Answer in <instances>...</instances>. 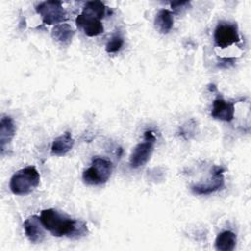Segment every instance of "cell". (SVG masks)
Instances as JSON below:
<instances>
[{
	"mask_svg": "<svg viewBox=\"0 0 251 251\" xmlns=\"http://www.w3.org/2000/svg\"><path fill=\"white\" fill-rule=\"evenodd\" d=\"M40 217L35 215L28 217L24 223L25 233L31 243H40L43 241L45 233Z\"/></svg>",
	"mask_w": 251,
	"mask_h": 251,
	"instance_id": "cell-8",
	"label": "cell"
},
{
	"mask_svg": "<svg viewBox=\"0 0 251 251\" xmlns=\"http://www.w3.org/2000/svg\"><path fill=\"white\" fill-rule=\"evenodd\" d=\"M224 172L225 169L221 167H215L213 170L212 178H210L209 181H207L206 183L191 186V190L198 195H207L221 189L225 184Z\"/></svg>",
	"mask_w": 251,
	"mask_h": 251,
	"instance_id": "cell-7",
	"label": "cell"
},
{
	"mask_svg": "<svg viewBox=\"0 0 251 251\" xmlns=\"http://www.w3.org/2000/svg\"><path fill=\"white\" fill-rule=\"evenodd\" d=\"M189 5V2L188 1H184V2H173L171 4L172 8L176 11H178L180 9H183L185 8V6H188Z\"/></svg>",
	"mask_w": 251,
	"mask_h": 251,
	"instance_id": "cell-18",
	"label": "cell"
},
{
	"mask_svg": "<svg viewBox=\"0 0 251 251\" xmlns=\"http://www.w3.org/2000/svg\"><path fill=\"white\" fill-rule=\"evenodd\" d=\"M214 40L218 47L226 48L240 41L238 28L235 24L219 23L214 32Z\"/></svg>",
	"mask_w": 251,
	"mask_h": 251,
	"instance_id": "cell-6",
	"label": "cell"
},
{
	"mask_svg": "<svg viewBox=\"0 0 251 251\" xmlns=\"http://www.w3.org/2000/svg\"><path fill=\"white\" fill-rule=\"evenodd\" d=\"M75 35V30L68 24H59L52 29V36L62 44H69Z\"/></svg>",
	"mask_w": 251,
	"mask_h": 251,
	"instance_id": "cell-15",
	"label": "cell"
},
{
	"mask_svg": "<svg viewBox=\"0 0 251 251\" xmlns=\"http://www.w3.org/2000/svg\"><path fill=\"white\" fill-rule=\"evenodd\" d=\"M36 12L47 25H59L67 20V13L60 1L42 2L36 6Z\"/></svg>",
	"mask_w": 251,
	"mask_h": 251,
	"instance_id": "cell-5",
	"label": "cell"
},
{
	"mask_svg": "<svg viewBox=\"0 0 251 251\" xmlns=\"http://www.w3.org/2000/svg\"><path fill=\"white\" fill-rule=\"evenodd\" d=\"M40 220L44 228L57 237L78 238L88 232L87 226L83 222L72 219L55 209L42 210Z\"/></svg>",
	"mask_w": 251,
	"mask_h": 251,
	"instance_id": "cell-1",
	"label": "cell"
},
{
	"mask_svg": "<svg viewBox=\"0 0 251 251\" xmlns=\"http://www.w3.org/2000/svg\"><path fill=\"white\" fill-rule=\"evenodd\" d=\"M211 115L217 120L230 122L234 118V104L226 102L223 98H217L213 102Z\"/></svg>",
	"mask_w": 251,
	"mask_h": 251,
	"instance_id": "cell-10",
	"label": "cell"
},
{
	"mask_svg": "<svg viewBox=\"0 0 251 251\" xmlns=\"http://www.w3.org/2000/svg\"><path fill=\"white\" fill-rule=\"evenodd\" d=\"M155 25L161 33H168L174 25V18L172 12L167 9L160 10L155 17Z\"/></svg>",
	"mask_w": 251,
	"mask_h": 251,
	"instance_id": "cell-14",
	"label": "cell"
},
{
	"mask_svg": "<svg viewBox=\"0 0 251 251\" xmlns=\"http://www.w3.org/2000/svg\"><path fill=\"white\" fill-rule=\"evenodd\" d=\"M113 171L112 163L104 158L96 157L92 160L91 166L84 170L82 179L89 185H100L110 178Z\"/></svg>",
	"mask_w": 251,
	"mask_h": 251,
	"instance_id": "cell-3",
	"label": "cell"
},
{
	"mask_svg": "<svg viewBox=\"0 0 251 251\" xmlns=\"http://www.w3.org/2000/svg\"><path fill=\"white\" fill-rule=\"evenodd\" d=\"M236 245V235L229 230L218 234L215 240V247L219 251H231Z\"/></svg>",
	"mask_w": 251,
	"mask_h": 251,
	"instance_id": "cell-13",
	"label": "cell"
},
{
	"mask_svg": "<svg viewBox=\"0 0 251 251\" xmlns=\"http://www.w3.org/2000/svg\"><path fill=\"white\" fill-rule=\"evenodd\" d=\"M156 137L152 131L147 130L144 133V140L138 143L132 150L129 157V164L131 168H139L144 166L150 159L154 150Z\"/></svg>",
	"mask_w": 251,
	"mask_h": 251,
	"instance_id": "cell-4",
	"label": "cell"
},
{
	"mask_svg": "<svg viewBox=\"0 0 251 251\" xmlns=\"http://www.w3.org/2000/svg\"><path fill=\"white\" fill-rule=\"evenodd\" d=\"M40 181L38 171L33 166L25 167L13 175L10 180V188L14 194L25 195L36 188Z\"/></svg>",
	"mask_w": 251,
	"mask_h": 251,
	"instance_id": "cell-2",
	"label": "cell"
},
{
	"mask_svg": "<svg viewBox=\"0 0 251 251\" xmlns=\"http://www.w3.org/2000/svg\"><path fill=\"white\" fill-rule=\"evenodd\" d=\"M16 133V126L14 121L9 116H4L0 121V149L1 154H4L6 146L11 142Z\"/></svg>",
	"mask_w": 251,
	"mask_h": 251,
	"instance_id": "cell-11",
	"label": "cell"
},
{
	"mask_svg": "<svg viewBox=\"0 0 251 251\" xmlns=\"http://www.w3.org/2000/svg\"><path fill=\"white\" fill-rule=\"evenodd\" d=\"M106 7L105 5L100 1H89L85 4L82 14L96 18L98 20H101L105 16Z\"/></svg>",
	"mask_w": 251,
	"mask_h": 251,
	"instance_id": "cell-16",
	"label": "cell"
},
{
	"mask_svg": "<svg viewBox=\"0 0 251 251\" xmlns=\"http://www.w3.org/2000/svg\"><path fill=\"white\" fill-rule=\"evenodd\" d=\"M74 143L75 141L72 134L66 131L54 139L51 146V153L55 156H64L73 148Z\"/></svg>",
	"mask_w": 251,
	"mask_h": 251,
	"instance_id": "cell-12",
	"label": "cell"
},
{
	"mask_svg": "<svg viewBox=\"0 0 251 251\" xmlns=\"http://www.w3.org/2000/svg\"><path fill=\"white\" fill-rule=\"evenodd\" d=\"M75 24L77 26L82 28L83 32L90 37L97 36L104 31V26L100 20L84 15L79 14L75 19Z\"/></svg>",
	"mask_w": 251,
	"mask_h": 251,
	"instance_id": "cell-9",
	"label": "cell"
},
{
	"mask_svg": "<svg viewBox=\"0 0 251 251\" xmlns=\"http://www.w3.org/2000/svg\"><path fill=\"white\" fill-rule=\"evenodd\" d=\"M124 45V38L120 34H114L106 44V51L108 53L118 52Z\"/></svg>",
	"mask_w": 251,
	"mask_h": 251,
	"instance_id": "cell-17",
	"label": "cell"
}]
</instances>
